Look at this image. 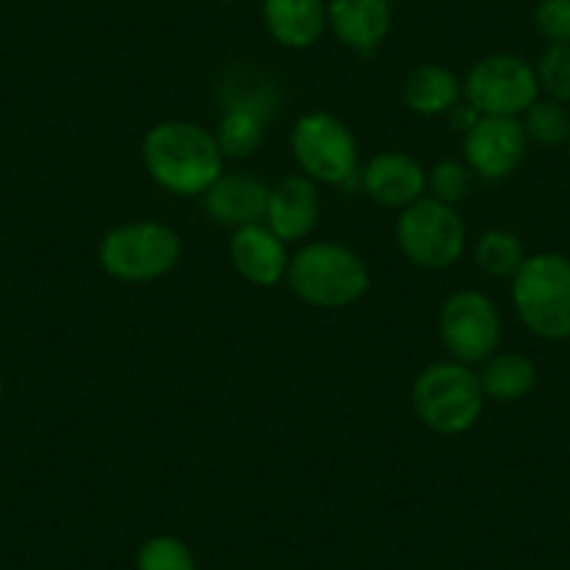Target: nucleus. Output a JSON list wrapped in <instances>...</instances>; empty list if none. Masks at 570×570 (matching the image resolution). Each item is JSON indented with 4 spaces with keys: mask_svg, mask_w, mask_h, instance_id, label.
<instances>
[{
    "mask_svg": "<svg viewBox=\"0 0 570 570\" xmlns=\"http://www.w3.org/2000/svg\"><path fill=\"white\" fill-rule=\"evenodd\" d=\"M142 166L163 190L174 196H205L224 174L218 140L190 120H163L142 137Z\"/></svg>",
    "mask_w": 570,
    "mask_h": 570,
    "instance_id": "f257e3e1",
    "label": "nucleus"
},
{
    "mask_svg": "<svg viewBox=\"0 0 570 570\" xmlns=\"http://www.w3.org/2000/svg\"><path fill=\"white\" fill-rule=\"evenodd\" d=\"M285 279L292 292L314 308H347L370 288V268L350 246L314 240L292 257Z\"/></svg>",
    "mask_w": 570,
    "mask_h": 570,
    "instance_id": "f03ea898",
    "label": "nucleus"
},
{
    "mask_svg": "<svg viewBox=\"0 0 570 570\" xmlns=\"http://www.w3.org/2000/svg\"><path fill=\"white\" fill-rule=\"evenodd\" d=\"M512 303L520 322L537 338H570V257L559 252L525 257L512 277Z\"/></svg>",
    "mask_w": 570,
    "mask_h": 570,
    "instance_id": "7ed1b4c3",
    "label": "nucleus"
},
{
    "mask_svg": "<svg viewBox=\"0 0 570 570\" xmlns=\"http://www.w3.org/2000/svg\"><path fill=\"white\" fill-rule=\"evenodd\" d=\"M411 403L422 425L442 436H459L479 422L487 394L479 372L459 361H440L416 375Z\"/></svg>",
    "mask_w": 570,
    "mask_h": 570,
    "instance_id": "20e7f679",
    "label": "nucleus"
},
{
    "mask_svg": "<svg viewBox=\"0 0 570 570\" xmlns=\"http://www.w3.org/2000/svg\"><path fill=\"white\" fill-rule=\"evenodd\" d=\"M183 240L163 222H131L109 229L98 244L104 272L124 283H151L177 266Z\"/></svg>",
    "mask_w": 570,
    "mask_h": 570,
    "instance_id": "39448f33",
    "label": "nucleus"
},
{
    "mask_svg": "<svg viewBox=\"0 0 570 570\" xmlns=\"http://www.w3.org/2000/svg\"><path fill=\"white\" fill-rule=\"evenodd\" d=\"M397 246L414 266L440 272L451 268L464 255L468 229L456 207L422 196L414 205L405 207L397 218Z\"/></svg>",
    "mask_w": 570,
    "mask_h": 570,
    "instance_id": "423d86ee",
    "label": "nucleus"
},
{
    "mask_svg": "<svg viewBox=\"0 0 570 570\" xmlns=\"http://www.w3.org/2000/svg\"><path fill=\"white\" fill-rule=\"evenodd\" d=\"M292 151L299 171L314 183L347 185L358 174V142L336 115H303L292 129Z\"/></svg>",
    "mask_w": 570,
    "mask_h": 570,
    "instance_id": "0eeeda50",
    "label": "nucleus"
},
{
    "mask_svg": "<svg viewBox=\"0 0 570 570\" xmlns=\"http://www.w3.org/2000/svg\"><path fill=\"white\" fill-rule=\"evenodd\" d=\"M464 98L490 118H520L540 98L534 65L514 53H490L470 68Z\"/></svg>",
    "mask_w": 570,
    "mask_h": 570,
    "instance_id": "6e6552de",
    "label": "nucleus"
},
{
    "mask_svg": "<svg viewBox=\"0 0 570 570\" xmlns=\"http://www.w3.org/2000/svg\"><path fill=\"white\" fill-rule=\"evenodd\" d=\"M440 338L459 364H484L501 344V314L481 292H456L440 314Z\"/></svg>",
    "mask_w": 570,
    "mask_h": 570,
    "instance_id": "1a4fd4ad",
    "label": "nucleus"
},
{
    "mask_svg": "<svg viewBox=\"0 0 570 570\" xmlns=\"http://www.w3.org/2000/svg\"><path fill=\"white\" fill-rule=\"evenodd\" d=\"M529 149L523 124L518 118H484L464 135V160L481 179H507L520 168Z\"/></svg>",
    "mask_w": 570,
    "mask_h": 570,
    "instance_id": "9d476101",
    "label": "nucleus"
},
{
    "mask_svg": "<svg viewBox=\"0 0 570 570\" xmlns=\"http://www.w3.org/2000/svg\"><path fill=\"white\" fill-rule=\"evenodd\" d=\"M361 188L377 205L405 210L416 199H422L428 188V174L405 151H383L366 163L361 174Z\"/></svg>",
    "mask_w": 570,
    "mask_h": 570,
    "instance_id": "9b49d317",
    "label": "nucleus"
},
{
    "mask_svg": "<svg viewBox=\"0 0 570 570\" xmlns=\"http://www.w3.org/2000/svg\"><path fill=\"white\" fill-rule=\"evenodd\" d=\"M316 222H320V194H316L314 179L294 174L268 188L266 227L279 240L288 244V240L308 238Z\"/></svg>",
    "mask_w": 570,
    "mask_h": 570,
    "instance_id": "f8f14e48",
    "label": "nucleus"
},
{
    "mask_svg": "<svg viewBox=\"0 0 570 570\" xmlns=\"http://www.w3.org/2000/svg\"><path fill=\"white\" fill-rule=\"evenodd\" d=\"M268 205V185L244 171H224L205 190V210L216 224L229 229L263 224Z\"/></svg>",
    "mask_w": 570,
    "mask_h": 570,
    "instance_id": "ddd939ff",
    "label": "nucleus"
},
{
    "mask_svg": "<svg viewBox=\"0 0 570 570\" xmlns=\"http://www.w3.org/2000/svg\"><path fill=\"white\" fill-rule=\"evenodd\" d=\"M229 261L235 272L252 285L272 288L279 279H285L292 255L285 249V240H279L266 224H249V227L233 229Z\"/></svg>",
    "mask_w": 570,
    "mask_h": 570,
    "instance_id": "4468645a",
    "label": "nucleus"
},
{
    "mask_svg": "<svg viewBox=\"0 0 570 570\" xmlns=\"http://www.w3.org/2000/svg\"><path fill=\"white\" fill-rule=\"evenodd\" d=\"M327 29L350 51L372 53L392 29V0H327Z\"/></svg>",
    "mask_w": 570,
    "mask_h": 570,
    "instance_id": "2eb2a0df",
    "label": "nucleus"
},
{
    "mask_svg": "<svg viewBox=\"0 0 570 570\" xmlns=\"http://www.w3.org/2000/svg\"><path fill=\"white\" fill-rule=\"evenodd\" d=\"M263 26L292 51L316 46L327 29V0H263Z\"/></svg>",
    "mask_w": 570,
    "mask_h": 570,
    "instance_id": "dca6fc26",
    "label": "nucleus"
},
{
    "mask_svg": "<svg viewBox=\"0 0 570 570\" xmlns=\"http://www.w3.org/2000/svg\"><path fill=\"white\" fill-rule=\"evenodd\" d=\"M464 96V85L453 70L442 68V65H420L405 76L403 85V101L411 112L422 115V118H440V115L451 112Z\"/></svg>",
    "mask_w": 570,
    "mask_h": 570,
    "instance_id": "f3484780",
    "label": "nucleus"
},
{
    "mask_svg": "<svg viewBox=\"0 0 570 570\" xmlns=\"http://www.w3.org/2000/svg\"><path fill=\"white\" fill-rule=\"evenodd\" d=\"M479 381L487 400L514 403V400H523L537 386V366L523 353H495L484 361Z\"/></svg>",
    "mask_w": 570,
    "mask_h": 570,
    "instance_id": "a211bd4d",
    "label": "nucleus"
},
{
    "mask_svg": "<svg viewBox=\"0 0 570 570\" xmlns=\"http://www.w3.org/2000/svg\"><path fill=\"white\" fill-rule=\"evenodd\" d=\"M266 120L268 118L261 109L246 107V104H229L224 109L222 120H218V129L213 131L222 155L233 157V160H244V157L255 155L263 142Z\"/></svg>",
    "mask_w": 570,
    "mask_h": 570,
    "instance_id": "6ab92c4d",
    "label": "nucleus"
},
{
    "mask_svg": "<svg viewBox=\"0 0 570 570\" xmlns=\"http://www.w3.org/2000/svg\"><path fill=\"white\" fill-rule=\"evenodd\" d=\"M525 249L523 240L509 229H487L475 244V263L490 277H514L518 268L523 266Z\"/></svg>",
    "mask_w": 570,
    "mask_h": 570,
    "instance_id": "aec40b11",
    "label": "nucleus"
},
{
    "mask_svg": "<svg viewBox=\"0 0 570 570\" xmlns=\"http://www.w3.org/2000/svg\"><path fill=\"white\" fill-rule=\"evenodd\" d=\"M523 131L537 146H562L570 135V112L553 98H537L523 112Z\"/></svg>",
    "mask_w": 570,
    "mask_h": 570,
    "instance_id": "412c9836",
    "label": "nucleus"
},
{
    "mask_svg": "<svg viewBox=\"0 0 570 570\" xmlns=\"http://www.w3.org/2000/svg\"><path fill=\"white\" fill-rule=\"evenodd\" d=\"M135 570H199L188 542L174 534H155L137 548Z\"/></svg>",
    "mask_w": 570,
    "mask_h": 570,
    "instance_id": "4be33fe9",
    "label": "nucleus"
},
{
    "mask_svg": "<svg viewBox=\"0 0 570 570\" xmlns=\"http://www.w3.org/2000/svg\"><path fill=\"white\" fill-rule=\"evenodd\" d=\"M540 92L559 104H570V46H548L534 65Z\"/></svg>",
    "mask_w": 570,
    "mask_h": 570,
    "instance_id": "5701e85b",
    "label": "nucleus"
},
{
    "mask_svg": "<svg viewBox=\"0 0 570 570\" xmlns=\"http://www.w3.org/2000/svg\"><path fill=\"white\" fill-rule=\"evenodd\" d=\"M470 188H473V171L468 168V163H436L434 171L428 174V190H431V196L451 207L468 199Z\"/></svg>",
    "mask_w": 570,
    "mask_h": 570,
    "instance_id": "b1692460",
    "label": "nucleus"
},
{
    "mask_svg": "<svg viewBox=\"0 0 570 570\" xmlns=\"http://www.w3.org/2000/svg\"><path fill=\"white\" fill-rule=\"evenodd\" d=\"M534 26L548 46H570V0H540Z\"/></svg>",
    "mask_w": 570,
    "mask_h": 570,
    "instance_id": "393cba45",
    "label": "nucleus"
},
{
    "mask_svg": "<svg viewBox=\"0 0 570 570\" xmlns=\"http://www.w3.org/2000/svg\"><path fill=\"white\" fill-rule=\"evenodd\" d=\"M445 118H448V124H451L453 131H462V135H468V131L473 129V126L479 124V120L484 118V115H481L479 109H475L473 104L468 101V98H462V101H459L456 107H451V112H448Z\"/></svg>",
    "mask_w": 570,
    "mask_h": 570,
    "instance_id": "a878e982",
    "label": "nucleus"
},
{
    "mask_svg": "<svg viewBox=\"0 0 570 570\" xmlns=\"http://www.w3.org/2000/svg\"><path fill=\"white\" fill-rule=\"evenodd\" d=\"M3 392H7V389H3V377H0V403H3Z\"/></svg>",
    "mask_w": 570,
    "mask_h": 570,
    "instance_id": "bb28decb",
    "label": "nucleus"
},
{
    "mask_svg": "<svg viewBox=\"0 0 570 570\" xmlns=\"http://www.w3.org/2000/svg\"><path fill=\"white\" fill-rule=\"evenodd\" d=\"M564 149H568V160H570V135H568V140H564Z\"/></svg>",
    "mask_w": 570,
    "mask_h": 570,
    "instance_id": "cd10ccee",
    "label": "nucleus"
},
{
    "mask_svg": "<svg viewBox=\"0 0 570 570\" xmlns=\"http://www.w3.org/2000/svg\"><path fill=\"white\" fill-rule=\"evenodd\" d=\"M568 512H570V507H568Z\"/></svg>",
    "mask_w": 570,
    "mask_h": 570,
    "instance_id": "c85d7f7f",
    "label": "nucleus"
}]
</instances>
